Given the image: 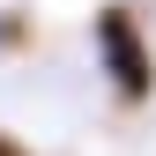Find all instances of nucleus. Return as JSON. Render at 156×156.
Returning <instances> with one entry per match:
<instances>
[{
  "label": "nucleus",
  "mask_w": 156,
  "mask_h": 156,
  "mask_svg": "<svg viewBox=\"0 0 156 156\" xmlns=\"http://www.w3.org/2000/svg\"><path fill=\"white\" fill-rule=\"evenodd\" d=\"M97 37H104V67H112V82L141 104V97L156 89V67H149V52H141L134 15H126V8H104V15H97Z\"/></svg>",
  "instance_id": "obj_1"
},
{
  "label": "nucleus",
  "mask_w": 156,
  "mask_h": 156,
  "mask_svg": "<svg viewBox=\"0 0 156 156\" xmlns=\"http://www.w3.org/2000/svg\"><path fill=\"white\" fill-rule=\"evenodd\" d=\"M0 156H23V149H15V141H0Z\"/></svg>",
  "instance_id": "obj_2"
}]
</instances>
